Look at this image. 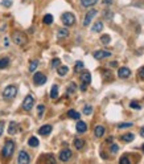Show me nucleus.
<instances>
[{
    "label": "nucleus",
    "instance_id": "obj_1",
    "mask_svg": "<svg viewBox=\"0 0 144 164\" xmlns=\"http://www.w3.org/2000/svg\"><path fill=\"white\" fill-rule=\"evenodd\" d=\"M13 151H15V143H13L12 140H7L4 147H3V151H2L3 158L9 159L13 155Z\"/></svg>",
    "mask_w": 144,
    "mask_h": 164
},
{
    "label": "nucleus",
    "instance_id": "obj_2",
    "mask_svg": "<svg viewBox=\"0 0 144 164\" xmlns=\"http://www.w3.org/2000/svg\"><path fill=\"white\" fill-rule=\"evenodd\" d=\"M12 41L15 42L16 45L23 46V45H25V44H26V41H28V39H26V36H25L23 32L16 31V32H13V35H12Z\"/></svg>",
    "mask_w": 144,
    "mask_h": 164
},
{
    "label": "nucleus",
    "instance_id": "obj_3",
    "mask_svg": "<svg viewBox=\"0 0 144 164\" xmlns=\"http://www.w3.org/2000/svg\"><path fill=\"white\" fill-rule=\"evenodd\" d=\"M16 94H17V88L13 85H9L7 86V88L3 90V98L4 99H13L16 97Z\"/></svg>",
    "mask_w": 144,
    "mask_h": 164
},
{
    "label": "nucleus",
    "instance_id": "obj_4",
    "mask_svg": "<svg viewBox=\"0 0 144 164\" xmlns=\"http://www.w3.org/2000/svg\"><path fill=\"white\" fill-rule=\"evenodd\" d=\"M81 81H82L81 90H82V91H85L86 88H87V85L91 82V74H90L89 72H83L81 74Z\"/></svg>",
    "mask_w": 144,
    "mask_h": 164
},
{
    "label": "nucleus",
    "instance_id": "obj_5",
    "mask_svg": "<svg viewBox=\"0 0 144 164\" xmlns=\"http://www.w3.org/2000/svg\"><path fill=\"white\" fill-rule=\"evenodd\" d=\"M61 20H62L63 24H65V25H69V26L75 24V17H74V15H73V13H70V12L63 13L62 17H61Z\"/></svg>",
    "mask_w": 144,
    "mask_h": 164
},
{
    "label": "nucleus",
    "instance_id": "obj_6",
    "mask_svg": "<svg viewBox=\"0 0 144 164\" xmlns=\"http://www.w3.org/2000/svg\"><path fill=\"white\" fill-rule=\"evenodd\" d=\"M33 105H35V99H33L32 95H26L24 98V101H23V109L25 110V111H29V110H32Z\"/></svg>",
    "mask_w": 144,
    "mask_h": 164
},
{
    "label": "nucleus",
    "instance_id": "obj_7",
    "mask_svg": "<svg viewBox=\"0 0 144 164\" xmlns=\"http://www.w3.org/2000/svg\"><path fill=\"white\" fill-rule=\"evenodd\" d=\"M33 82L36 83V85H44V83L46 82V77H45V74L44 73H40V72H37L35 76H33Z\"/></svg>",
    "mask_w": 144,
    "mask_h": 164
},
{
    "label": "nucleus",
    "instance_id": "obj_8",
    "mask_svg": "<svg viewBox=\"0 0 144 164\" xmlns=\"http://www.w3.org/2000/svg\"><path fill=\"white\" fill-rule=\"evenodd\" d=\"M97 9H90V11L86 13V16H85V20H83V25L85 26H87V25H90V23H91V20L94 19V16L97 15Z\"/></svg>",
    "mask_w": 144,
    "mask_h": 164
},
{
    "label": "nucleus",
    "instance_id": "obj_9",
    "mask_svg": "<svg viewBox=\"0 0 144 164\" xmlns=\"http://www.w3.org/2000/svg\"><path fill=\"white\" fill-rule=\"evenodd\" d=\"M17 162L20 164H28L29 162H31V158H29V155L26 153L25 151H21L19 153V158H17Z\"/></svg>",
    "mask_w": 144,
    "mask_h": 164
},
{
    "label": "nucleus",
    "instance_id": "obj_10",
    "mask_svg": "<svg viewBox=\"0 0 144 164\" xmlns=\"http://www.w3.org/2000/svg\"><path fill=\"white\" fill-rule=\"evenodd\" d=\"M72 151L70 150H62L61 152H60V160L61 162H68V160H70V158H72Z\"/></svg>",
    "mask_w": 144,
    "mask_h": 164
},
{
    "label": "nucleus",
    "instance_id": "obj_11",
    "mask_svg": "<svg viewBox=\"0 0 144 164\" xmlns=\"http://www.w3.org/2000/svg\"><path fill=\"white\" fill-rule=\"evenodd\" d=\"M50 132H52V126L50 125H45V126H42V127H40L38 128V134L40 135H42V136L49 135Z\"/></svg>",
    "mask_w": 144,
    "mask_h": 164
},
{
    "label": "nucleus",
    "instance_id": "obj_12",
    "mask_svg": "<svg viewBox=\"0 0 144 164\" xmlns=\"http://www.w3.org/2000/svg\"><path fill=\"white\" fill-rule=\"evenodd\" d=\"M118 76L120 77V78H127V77L131 76V70H130L128 68H126V66H123V68L119 69Z\"/></svg>",
    "mask_w": 144,
    "mask_h": 164
},
{
    "label": "nucleus",
    "instance_id": "obj_13",
    "mask_svg": "<svg viewBox=\"0 0 144 164\" xmlns=\"http://www.w3.org/2000/svg\"><path fill=\"white\" fill-rule=\"evenodd\" d=\"M94 57L97 60H102V58H106V57H111V53L106 51H97L94 53Z\"/></svg>",
    "mask_w": 144,
    "mask_h": 164
},
{
    "label": "nucleus",
    "instance_id": "obj_14",
    "mask_svg": "<svg viewBox=\"0 0 144 164\" xmlns=\"http://www.w3.org/2000/svg\"><path fill=\"white\" fill-rule=\"evenodd\" d=\"M17 131H19V125H17V123H16V122L9 123V127H8V134H9V135H15Z\"/></svg>",
    "mask_w": 144,
    "mask_h": 164
},
{
    "label": "nucleus",
    "instance_id": "obj_15",
    "mask_svg": "<svg viewBox=\"0 0 144 164\" xmlns=\"http://www.w3.org/2000/svg\"><path fill=\"white\" fill-rule=\"evenodd\" d=\"M86 130H87V126H86V123L78 119V122H77V131L83 134V132H86Z\"/></svg>",
    "mask_w": 144,
    "mask_h": 164
},
{
    "label": "nucleus",
    "instance_id": "obj_16",
    "mask_svg": "<svg viewBox=\"0 0 144 164\" xmlns=\"http://www.w3.org/2000/svg\"><path fill=\"white\" fill-rule=\"evenodd\" d=\"M105 131H106V128L103 126H97L94 130V135L97 138H102V136L105 135Z\"/></svg>",
    "mask_w": 144,
    "mask_h": 164
},
{
    "label": "nucleus",
    "instance_id": "obj_17",
    "mask_svg": "<svg viewBox=\"0 0 144 164\" xmlns=\"http://www.w3.org/2000/svg\"><path fill=\"white\" fill-rule=\"evenodd\" d=\"M58 97V86L57 85H53L52 86V90H50V98L56 99Z\"/></svg>",
    "mask_w": 144,
    "mask_h": 164
},
{
    "label": "nucleus",
    "instance_id": "obj_18",
    "mask_svg": "<svg viewBox=\"0 0 144 164\" xmlns=\"http://www.w3.org/2000/svg\"><path fill=\"white\" fill-rule=\"evenodd\" d=\"M68 115H69V118H73V119H77V120L81 118L79 113L75 111V110H69V111H68Z\"/></svg>",
    "mask_w": 144,
    "mask_h": 164
},
{
    "label": "nucleus",
    "instance_id": "obj_19",
    "mask_svg": "<svg viewBox=\"0 0 144 164\" xmlns=\"http://www.w3.org/2000/svg\"><path fill=\"white\" fill-rule=\"evenodd\" d=\"M8 65H9V58L8 57H3V58L0 60V69L8 68Z\"/></svg>",
    "mask_w": 144,
    "mask_h": 164
},
{
    "label": "nucleus",
    "instance_id": "obj_20",
    "mask_svg": "<svg viewBox=\"0 0 144 164\" xmlns=\"http://www.w3.org/2000/svg\"><path fill=\"white\" fill-rule=\"evenodd\" d=\"M68 70H69V68L68 66H65V65H60L58 68H57V72H58L60 76H65L66 73H68Z\"/></svg>",
    "mask_w": 144,
    "mask_h": 164
},
{
    "label": "nucleus",
    "instance_id": "obj_21",
    "mask_svg": "<svg viewBox=\"0 0 144 164\" xmlns=\"http://www.w3.org/2000/svg\"><path fill=\"white\" fill-rule=\"evenodd\" d=\"M133 139H135V135H133V134H124V135L122 136V140L123 142H127V143L132 142Z\"/></svg>",
    "mask_w": 144,
    "mask_h": 164
},
{
    "label": "nucleus",
    "instance_id": "obj_22",
    "mask_svg": "<svg viewBox=\"0 0 144 164\" xmlns=\"http://www.w3.org/2000/svg\"><path fill=\"white\" fill-rule=\"evenodd\" d=\"M83 146H85V140H83V139H75L74 140V147L77 150L83 148Z\"/></svg>",
    "mask_w": 144,
    "mask_h": 164
},
{
    "label": "nucleus",
    "instance_id": "obj_23",
    "mask_svg": "<svg viewBox=\"0 0 144 164\" xmlns=\"http://www.w3.org/2000/svg\"><path fill=\"white\" fill-rule=\"evenodd\" d=\"M57 36H58V37H61V39L68 37V36H69V31H68V29H65V28L58 29V32H57Z\"/></svg>",
    "mask_w": 144,
    "mask_h": 164
},
{
    "label": "nucleus",
    "instance_id": "obj_24",
    "mask_svg": "<svg viewBox=\"0 0 144 164\" xmlns=\"http://www.w3.org/2000/svg\"><path fill=\"white\" fill-rule=\"evenodd\" d=\"M93 32H100L103 29V24H102V21H97L94 25H93Z\"/></svg>",
    "mask_w": 144,
    "mask_h": 164
},
{
    "label": "nucleus",
    "instance_id": "obj_25",
    "mask_svg": "<svg viewBox=\"0 0 144 164\" xmlns=\"http://www.w3.org/2000/svg\"><path fill=\"white\" fill-rule=\"evenodd\" d=\"M28 144L31 147H37L38 146V139L36 138V136H31L28 140Z\"/></svg>",
    "mask_w": 144,
    "mask_h": 164
},
{
    "label": "nucleus",
    "instance_id": "obj_26",
    "mask_svg": "<svg viewBox=\"0 0 144 164\" xmlns=\"http://www.w3.org/2000/svg\"><path fill=\"white\" fill-rule=\"evenodd\" d=\"M97 2H98V0H81V4L83 7H91V5H94Z\"/></svg>",
    "mask_w": 144,
    "mask_h": 164
},
{
    "label": "nucleus",
    "instance_id": "obj_27",
    "mask_svg": "<svg viewBox=\"0 0 144 164\" xmlns=\"http://www.w3.org/2000/svg\"><path fill=\"white\" fill-rule=\"evenodd\" d=\"M42 21H44V24H52V23H53V16L52 15H49V13H48V15H45L44 16V19H42Z\"/></svg>",
    "mask_w": 144,
    "mask_h": 164
},
{
    "label": "nucleus",
    "instance_id": "obj_28",
    "mask_svg": "<svg viewBox=\"0 0 144 164\" xmlns=\"http://www.w3.org/2000/svg\"><path fill=\"white\" fill-rule=\"evenodd\" d=\"M81 70H83V62L82 61H77L75 66H74V72L78 73V72H81Z\"/></svg>",
    "mask_w": 144,
    "mask_h": 164
},
{
    "label": "nucleus",
    "instance_id": "obj_29",
    "mask_svg": "<svg viewBox=\"0 0 144 164\" xmlns=\"http://www.w3.org/2000/svg\"><path fill=\"white\" fill-rule=\"evenodd\" d=\"M37 66H38V61H37V60L32 61L31 65H29V72H35V70L37 69Z\"/></svg>",
    "mask_w": 144,
    "mask_h": 164
},
{
    "label": "nucleus",
    "instance_id": "obj_30",
    "mask_svg": "<svg viewBox=\"0 0 144 164\" xmlns=\"http://www.w3.org/2000/svg\"><path fill=\"white\" fill-rule=\"evenodd\" d=\"M93 113V107L91 106H85V107H83V114H85V115H90V114Z\"/></svg>",
    "mask_w": 144,
    "mask_h": 164
},
{
    "label": "nucleus",
    "instance_id": "obj_31",
    "mask_svg": "<svg viewBox=\"0 0 144 164\" xmlns=\"http://www.w3.org/2000/svg\"><path fill=\"white\" fill-rule=\"evenodd\" d=\"M110 40H111V39H110V36H109V35H103V36H100V41H102L103 44H109Z\"/></svg>",
    "mask_w": 144,
    "mask_h": 164
},
{
    "label": "nucleus",
    "instance_id": "obj_32",
    "mask_svg": "<svg viewBox=\"0 0 144 164\" xmlns=\"http://www.w3.org/2000/svg\"><path fill=\"white\" fill-rule=\"evenodd\" d=\"M75 89H77L75 83H74V82H72V83L69 85V88H68V93H69V94H72V93H74V91H75Z\"/></svg>",
    "mask_w": 144,
    "mask_h": 164
},
{
    "label": "nucleus",
    "instance_id": "obj_33",
    "mask_svg": "<svg viewBox=\"0 0 144 164\" xmlns=\"http://www.w3.org/2000/svg\"><path fill=\"white\" fill-rule=\"evenodd\" d=\"M60 65H61V60H60V58H54L52 61V66H53V68H58Z\"/></svg>",
    "mask_w": 144,
    "mask_h": 164
},
{
    "label": "nucleus",
    "instance_id": "obj_34",
    "mask_svg": "<svg viewBox=\"0 0 144 164\" xmlns=\"http://www.w3.org/2000/svg\"><path fill=\"white\" fill-rule=\"evenodd\" d=\"M37 111H38V116H42V114H44V111H45V106L44 105H38Z\"/></svg>",
    "mask_w": 144,
    "mask_h": 164
},
{
    "label": "nucleus",
    "instance_id": "obj_35",
    "mask_svg": "<svg viewBox=\"0 0 144 164\" xmlns=\"http://www.w3.org/2000/svg\"><path fill=\"white\" fill-rule=\"evenodd\" d=\"M130 107H131V109H136V110H140V109H142L138 102H131V103H130Z\"/></svg>",
    "mask_w": 144,
    "mask_h": 164
},
{
    "label": "nucleus",
    "instance_id": "obj_36",
    "mask_svg": "<svg viewBox=\"0 0 144 164\" xmlns=\"http://www.w3.org/2000/svg\"><path fill=\"white\" fill-rule=\"evenodd\" d=\"M42 159L48 160V162H49V163H56V159H54V158H53V156H52V155H46V156H44V158H42Z\"/></svg>",
    "mask_w": 144,
    "mask_h": 164
},
{
    "label": "nucleus",
    "instance_id": "obj_37",
    "mask_svg": "<svg viewBox=\"0 0 144 164\" xmlns=\"http://www.w3.org/2000/svg\"><path fill=\"white\" fill-rule=\"evenodd\" d=\"M122 164H130V159L127 158V156H123V158H120V160H119Z\"/></svg>",
    "mask_w": 144,
    "mask_h": 164
},
{
    "label": "nucleus",
    "instance_id": "obj_38",
    "mask_svg": "<svg viewBox=\"0 0 144 164\" xmlns=\"http://www.w3.org/2000/svg\"><path fill=\"white\" fill-rule=\"evenodd\" d=\"M132 123H120L118 125V128H126V127H131Z\"/></svg>",
    "mask_w": 144,
    "mask_h": 164
},
{
    "label": "nucleus",
    "instance_id": "obj_39",
    "mask_svg": "<svg viewBox=\"0 0 144 164\" xmlns=\"http://www.w3.org/2000/svg\"><path fill=\"white\" fill-rule=\"evenodd\" d=\"M2 4L4 5V7H11L12 5V2H11V0H3Z\"/></svg>",
    "mask_w": 144,
    "mask_h": 164
},
{
    "label": "nucleus",
    "instance_id": "obj_40",
    "mask_svg": "<svg viewBox=\"0 0 144 164\" xmlns=\"http://www.w3.org/2000/svg\"><path fill=\"white\" fill-rule=\"evenodd\" d=\"M118 150H119V147L116 146V144H112V146H111V152H114V153H115L116 151H118Z\"/></svg>",
    "mask_w": 144,
    "mask_h": 164
},
{
    "label": "nucleus",
    "instance_id": "obj_41",
    "mask_svg": "<svg viewBox=\"0 0 144 164\" xmlns=\"http://www.w3.org/2000/svg\"><path fill=\"white\" fill-rule=\"evenodd\" d=\"M3 131H4V122H0V136H2V134H3Z\"/></svg>",
    "mask_w": 144,
    "mask_h": 164
},
{
    "label": "nucleus",
    "instance_id": "obj_42",
    "mask_svg": "<svg viewBox=\"0 0 144 164\" xmlns=\"http://www.w3.org/2000/svg\"><path fill=\"white\" fill-rule=\"evenodd\" d=\"M139 77H140L142 79H144V66H143L142 69H140V72H139Z\"/></svg>",
    "mask_w": 144,
    "mask_h": 164
},
{
    "label": "nucleus",
    "instance_id": "obj_43",
    "mask_svg": "<svg viewBox=\"0 0 144 164\" xmlns=\"http://www.w3.org/2000/svg\"><path fill=\"white\" fill-rule=\"evenodd\" d=\"M112 2H114V0H103V4H105V5H110V4H112Z\"/></svg>",
    "mask_w": 144,
    "mask_h": 164
},
{
    "label": "nucleus",
    "instance_id": "obj_44",
    "mask_svg": "<svg viewBox=\"0 0 144 164\" xmlns=\"http://www.w3.org/2000/svg\"><path fill=\"white\" fill-rule=\"evenodd\" d=\"M140 135H142L143 138H144V127H142V128H140Z\"/></svg>",
    "mask_w": 144,
    "mask_h": 164
},
{
    "label": "nucleus",
    "instance_id": "obj_45",
    "mask_svg": "<svg viewBox=\"0 0 144 164\" xmlns=\"http://www.w3.org/2000/svg\"><path fill=\"white\" fill-rule=\"evenodd\" d=\"M116 65H118L116 62H111V63H110V66H116Z\"/></svg>",
    "mask_w": 144,
    "mask_h": 164
},
{
    "label": "nucleus",
    "instance_id": "obj_46",
    "mask_svg": "<svg viewBox=\"0 0 144 164\" xmlns=\"http://www.w3.org/2000/svg\"><path fill=\"white\" fill-rule=\"evenodd\" d=\"M143 152H144V144H143Z\"/></svg>",
    "mask_w": 144,
    "mask_h": 164
}]
</instances>
